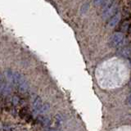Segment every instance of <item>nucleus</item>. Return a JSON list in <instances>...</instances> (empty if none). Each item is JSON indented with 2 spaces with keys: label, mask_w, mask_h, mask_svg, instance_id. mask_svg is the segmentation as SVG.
Listing matches in <instances>:
<instances>
[{
  "label": "nucleus",
  "mask_w": 131,
  "mask_h": 131,
  "mask_svg": "<svg viewBox=\"0 0 131 131\" xmlns=\"http://www.w3.org/2000/svg\"><path fill=\"white\" fill-rule=\"evenodd\" d=\"M117 11H118V1H116L112 7H109L107 10L102 12V18L105 20H107L111 17H112V16L117 12Z\"/></svg>",
  "instance_id": "3"
},
{
  "label": "nucleus",
  "mask_w": 131,
  "mask_h": 131,
  "mask_svg": "<svg viewBox=\"0 0 131 131\" xmlns=\"http://www.w3.org/2000/svg\"><path fill=\"white\" fill-rule=\"evenodd\" d=\"M104 1H105V0H93V3H94V4H95L96 6H99L100 4L103 3Z\"/></svg>",
  "instance_id": "9"
},
{
  "label": "nucleus",
  "mask_w": 131,
  "mask_h": 131,
  "mask_svg": "<svg viewBox=\"0 0 131 131\" xmlns=\"http://www.w3.org/2000/svg\"><path fill=\"white\" fill-rule=\"evenodd\" d=\"M129 26V22H123L121 26H120V29H119V30H120L121 32H125L127 30H128V28Z\"/></svg>",
  "instance_id": "7"
},
{
  "label": "nucleus",
  "mask_w": 131,
  "mask_h": 131,
  "mask_svg": "<svg viewBox=\"0 0 131 131\" xmlns=\"http://www.w3.org/2000/svg\"><path fill=\"white\" fill-rule=\"evenodd\" d=\"M88 6H89V4H84V5L81 7V12H82V13H85V12L88 11L89 7L86 8V7H88Z\"/></svg>",
  "instance_id": "8"
},
{
  "label": "nucleus",
  "mask_w": 131,
  "mask_h": 131,
  "mask_svg": "<svg viewBox=\"0 0 131 131\" xmlns=\"http://www.w3.org/2000/svg\"><path fill=\"white\" fill-rule=\"evenodd\" d=\"M126 103L128 105H131V93L128 96V97L126 98Z\"/></svg>",
  "instance_id": "10"
},
{
  "label": "nucleus",
  "mask_w": 131,
  "mask_h": 131,
  "mask_svg": "<svg viewBox=\"0 0 131 131\" xmlns=\"http://www.w3.org/2000/svg\"><path fill=\"white\" fill-rule=\"evenodd\" d=\"M32 105H33V108H34V111L35 112L38 113H41L42 112V108L43 103L41 101L40 97L38 96H34L32 98Z\"/></svg>",
  "instance_id": "4"
},
{
  "label": "nucleus",
  "mask_w": 131,
  "mask_h": 131,
  "mask_svg": "<svg viewBox=\"0 0 131 131\" xmlns=\"http://www.w3.org/2000/svg\"><path fill=\"white\" fill-rule=\"evenodd\" d=\"M129 34L131 35V27L129 28Z\"/></svg>",
  "instance_id": "11"
},
{
  "label": "nucleus",
  "mask_w": 131,
  "mask_h": 131,
  "mask_svg": "<svg viewBox=\"0 0 131 131\" xmlns=\"http://www.w3.org/2000/svg\"><path fill=\"white\" fill-rule=\"evenodd\" d=\"M38 121L39 124L42 125L43 126H49L51 125V120L47 116H39L38 117Z\"/></svg>",
  "instance_id": "6"
},
{
  "label": "nucleus",
  "mask_w": 131,
  "mask_h": 131,
  "mask_svg": "<svg viewBox=\"0 0 131 131\" xmlns=\"http://www.w3.org/2000/svg\"><path fill=\"white\" fill-rule=\"evenodd\" d=\"M129 48H130V49H131V43H130V44L129 45Z\"/></svg>",
  "instance_id": "12"
},
{
  "label": "nucleus",
  "mask_w": 131,
  "mask_h": 131,
  "mask_svg": "<svg viewBox=\"0 0 131 131\" xmlns=\"http://www.w3.org/2000/svg\"><path fill=\"white\" fill-rule=\"evenodd\" d=\"M7 77H8V79H9V80L13 84H15L16 87L17 88L20 92H22V93L28 92L29 89H30V86H29L27 80L25 79L20 74L12 71L11 73H7Z\"/></svg>",
  "instance_id": "1"
},
{
  "label": "nucleus",
  "mask_w": 131,
  "mask_h": 131,
  "mask_svg": "<svg viewBox=\"0 0 131 131\" xmlns=\"http://www.w3.org/2000/svg\"><path fill=\"white\" fill-rule=\"evenodd\" d=\"M121 13L120 12H116V14H115L112 17H111L110 20H108V23H107V26L109 28H113L116 26V25L120 22L121 20Z\"/></svg>",
  "instance_id": "5"
},
{
  "label": "nucleus",
  "mask_w": 131,
  "mask_h": 131,
  "mask_svg": "<svg viewBox=\"0 0 131 131\" xmlns=\"http://www.w3.org/2000/svg\"><path fill=\"white\" fill-rule=\"evenodd\" d=\"M125 37L124 35L121 32H116V34H114L111 39V45L112 47H121L124 43Z\"/></svg>",
  "instance_id": "2"
}]
</instances>
